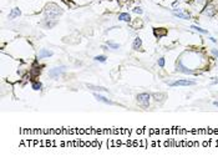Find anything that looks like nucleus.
I'll use <instances>...</instances> for the list:
<instances>
[{
    "mask_svg": "<svg viewBox=\"0 0 218 162\" xmlns=\"http://www.w3.org/2000/svg\"><path fill=\"white\" fill-rule=\"evenodd\" d=\"M61 14H62V10L56 5V4H49V5H46V8H45V16H46V19L55 20V19L59 15H61Z\"/></svg>",
    "mask_w": 218,
    "mask_h": 162,
    "instance_id": "nucleus-1",
    "label": "nucleus"
},
{
    "mask_svg": "<svg viewBox=\"0 0 218 162\" xmlns=\"http://www.w3.org/2000/svg\"><path fill=\"white\" fill-rule=\"evenodd\" d=\"M137 102L143 107V109H147L148 105H150V95L146 94V92L138 94L137 95Z\"/></svg>",
    "mask_w": 218,
    "mask_h": 162,
    "instance_id": "nucleus-2",
    "label": "nucleus"
},
{
    "mask_svg": "<svg viewBox=\"0 0 218 162\" xmlns=\"http://www.w3.org/2000/svg\"><path fill=\"white\" fill-rule=\"evenodd\" d=\"M65 66H59V67H54L51 69L50 71H49V76L50 77H57V76H60L61 74L65 72Z\"/></svg>",
    "mask_w": 218,
    "mask_h": 162,
    "instance_id": "nucleus-3",
    "label": "nucleus"
},
{
    "mask_svg": "<svg viewBox=\"0 0 218 162\" xmlns=\"http://www.w3.org/2000/svg\"><path fill=\"white\" fill-rule=\"evenodd\" d=\"M192 85H196V82L190 80H177L175 82H170V86H192Z\"/></svg>",
    "mask_w": 218,
    "mask_h": 162,
    "instance_id": "nucleus-4",
    "label": "nucleus"
},
{
    "mask_svg": "<svg viewBox=\"0 0 218 162\" xmlns=\"http://www.w3.org/2000/svg\"><path fill=\"white\" fill-rule=\"evenodd\" d=\"M93 96H95V99H96L97 101H101V102H103V104H107V105H115V102H112L111 100H108V99H106V97H103V96H101V95H98L97 92H95V94H93Z\"/></svg>",
    "mask_w": 218,
    "mask_h": 162,
    "instance_id": "nucleus-5",
    "label": "nucleus"
},
{
    "mask_svg": "<svg viewBox=\"0 0 218 162\" xmlns=\"http://www.w3.org/2000/svg\"><path fill=\"white\" fill-rule=\"evenodd\" d=\"M54 55L52 51H49L46 49H41L40 52H39V59H44V57H50Z\"/></svg>",
    "mask_w": 218,
    "mask_h": 162,
    "instance_id": "nucleus-6",
    "label": "nucleus"
},
{
    "mask_svg": "<svg viewBox=\"0 0 218 162\" xmlns=\"http://www.w3.org/2000/svg\"><path fill=\"white\" fill-rule=\"evenodd\" d=\"M20 14H21V11L19 10L18 8H14L13 10H11V13L9 14V19H10V20H13V19H15L16 16H19V15H20Z\"/></svg>",
    "mask_w": 218,
    "mask_h": 162,
    "instance_id": "nucleus-7",
    "label": "nucleus"
},
{
    "mask_svg": "<svg viewBox=\"0 0 218 162\" xmlns=\"http://www.w3.org/2000/svg\"><path fill=\"white\" fill-rule=\"evenodd\" d=\"M87 89L93 90V91H105V92H108V90L106 89V87H102V86H93V85H88V84H87Z\"/></svg>",
    "mask_w": 218,
    "mask_h": 162,
    "instance_id": "nucleus-8",
    "label": "nucleus"
},
{
    "mask_svg": "<svg viewBox=\"0 0 218 162\" xmlns=\"http://www.w3.org/2000/svg\"><path fill=\"white\" fill-rule=\"evenodd\" d=\"M118 20H121V21H130L131 20V16H130V14H127V13H122L118 15Z\"/></svg>",
    "mask_w": 218,
    "mask_h": 162,
    "instance_id": "nucleus-9",
    "label": "nucleus"
},
{
    "mask_svg": "<svg viewBox=\"0 0 218 162\" xmlns=\"http://www.w3.org/2000/svg\"><path fill=\"white\" fill-rule=\"evenodd\" d=\"M173 14H175V16L180 18V19H190V14H185V13H181V11H173Z\"/></svg>",
    "mask_w": 218,
    "mask_h": 162,
    "instance_id": "nucleus-10",
    "label": "nucleus"
},
{
    "mask_svg": "<svg viewBox=\"0 0 218 162\" xmlns=\"http://www.w3.org/2000/svg\"><path fill=\"white\" fill-rule=\"evenodd\" d=\"M141 45H142V40L140 37H136L135 41H133V44H132V47L135 49V50H138V47H141Z\"/></svg>",
    "mask_w": 218,
    "mask_h": 162,
    "instance_id": "nucleus-11",
    "label": "nucleus"
},
{
    "mask_svg": "<svg viewBox=\"0 0 218 162\" xmlns=\"http://www.w3.org/2000/svg\"><path fill=\"white\" fill-rule=\"evenodd\" d=\"M191 29H193V30H196V31L201 33V34H207V33H208L207 30H205V29H202V28H200V26H196V25H192Z\"/></svg>",
    "mask_w": 218,
    "mask_h": 162,
    "instance_id": "nucleus-12",
    "label": "nucleus"
},
{
    "mask_svg": "<svg viewBox=\"0 0 218 162\" xmlns=\"http://www.w3.org/2000/svg\"><path fill=\"white\" fill-rule=\"evenodd\" d=\"M185 69L186 67L181 66V64H180V65H177V71H182V72H185V74H192L191 70H185Z\"/></svg>",
    "mask_w": 218,
    "mask_h": 162,
    "instance_id": "nucleus-13",
    "label": "nucleus"
},
{
    "mask_svg": "<svg viewBox=\"0 0 218 162\" xmlns=\"http://www.w3.org/2000/svg\"><path fill=\"white\" fill-rule=\"evenodd\" d=\"M95 60H96V61H100V62H105V61H106V56H103V55L95 56Z\"/></svg>",
    "mask_w": 218,
    "mask_h": 162,
    "instance_id": "nucleus-14",
    "label": "nucleus"
},
{
    "mask_svg": "<svg viewBox=\"0 0 218 162\" xmlns=\"http://www.w3.org/2000/svg\"><path fill=\"white\" fill-rule=\"evenodd\" d=\"M41 86L42 85L40 84V82H34V84H33V89L38 91V90H41Z\"/></svg>",
    "mask_w": 218,
    "mask_h": 162,
    "instance_id": "nucleus-15",
    "label": "nucleus"
},
{
    "mask_svg": "<svg viewBox=\"0 0 218 162\" xmlns=\"http://www.w3.org/2000/svg\"><path fill=\"white\" fill-rule=\"evenodd\" d=\"M211 9H212V6H208L207 10H205V14H206V15H210V16H213V15H214V11H212Z\"/></svg>",
    "mask_w": 218,
    "mask_h": 162,
    "instance_id": "nucleus-16",
    "label": "nucleus"
},
{
    "mask_svg": "<svg viewBox=\"0 0 218 162\" xmlns=\"http://www.w3.org/2000/svg\"><path fill=\"white\" fill-rule=\"evenodd\" d=\"M107 45L110 46L111 49H118V47H120V45H118V44H113V42H111V41H108Z\"/></svg>",
    "mask_w": 218,
    "mask_h": 162,
    "instance_id": "nucleus-17",
    "label": "nucleus"
},
{
    "mask_svg": "<svg viewBox=\"0 0 218 162\" xmlns=\"http://www.w3.org/2000/svg\"><path fill=\"white\" fill-rule=\"evenodd\" d=\"M153 97H155V100H156V101H158V100L161 101L160 97H165V94H153Z\"/></svg>",
    "mask_w": 218,
    "mask_h": 162,
    "instance_id": "nucleus-18",
    "label": "nucleus"
},
{
    "mask_svg": "<svg viewBox=\"0 0 218 162\" xmlns=\"http://www.w3.org/2000/svg\"><path fill=\"white\" fill-rule=\"evenodd\" d=\"M158 65H160L161 67H163V66H165V59H163V57L158 59Z\"/></svg>",
    "mask_w": 218,
    "mask_h": 162,
    "instance_id": "nucleus-19",
    "label": "nucleus"
},
{
    "mask_svg": "<svg viewBox=\"0 0 218 162\" xmlns=\"http://www.w3.org/2000/svg\"><path fill=\"white\" fill-rule=\"evenodd\" d=\"M142 9L141 8H135V9H133V13H136V14H142Z\"/></svg>",
    "mask_w": 218,
    "mask_h": 162,
    "instance_id": "nucleus-20",
    "label": "nucleus"
},
{
    "mask_svg": "<svg viewBox=\"0 0 218 162\" xmlns=\"http://www.w3.org/2000/svg\"><path fill=\"white\" fill-rule=\"evenodd\" d=\"M212 52L214 54V55H216V56L218 57V50H216V49H213V50H212Z\"/></svg>",
    "mask_w": 218,
    "mask_h": 162,
    "instance_id": "nucleus-21",
    "label": "nucleus"
},
{
    "mask_svg": "<svg viewBox=\"0 0 218 162\" xmlns=\"http://www.w3.org/2000/svg\"><path fill=\"white\" fill-rule=\"evenodd\" d=\"M216 84H218V79L214 80V81H212V85H216Z\"/></svg>",
    "mask_w": 218,
    "mask_h": 162,
    "instance_id": "nucleus-22",
    "label": "nucleus"
},
{
    "mask_svg": "<svg viewBox=\"0 0 218 162\" xmlns=\"http://www.w3.org/2000/svg\"><path fill=\"white\" fill-rule=\"evenodd\" d=\"M213 104H214V106H217V107H218V101H214V102H213Z\"/></svg>",
    "mask_w": 218,
    "mask_h": 162,
    "instance_id": "nucleus-23",
    "label": "nucleus"
}]
</instances>
